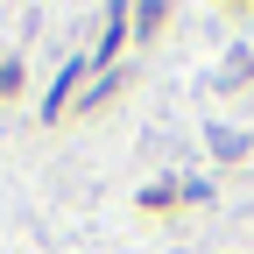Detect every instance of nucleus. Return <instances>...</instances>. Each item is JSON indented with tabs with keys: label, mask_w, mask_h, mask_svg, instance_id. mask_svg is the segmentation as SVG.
<instances>
[]
</instances>
